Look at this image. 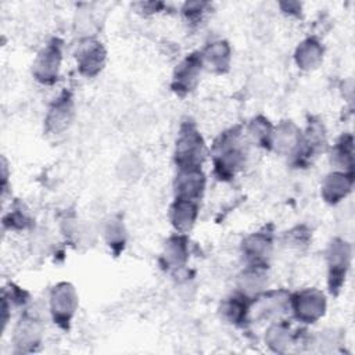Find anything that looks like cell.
<instances>
[{
	"label": "cell",
	"instance_id": "26",
	"mask_svg": "<svg viewBox=\"0 0 355 355\" xmlns=\"http://www.w3.org/2000/svg\"><path fill=\"white\" fill-rule=\"evenodd\" d=\"M208 4L202 3V1H194V3H186L183 7V14L187 18V21H190L191 24H197L198 21H201L202 15L207 11Z\"/></svg>",
	"mask_w": 355,
	"mask_h": 355
},
{
	"label": "cell",
	"instance_id": "9",
	"mask_svg": "<svg viewBox=\"0 0 355 355\" xmlns=\"http://www.w3.org/2000/svg\"><path fill=\"white\" fill-rule=\"evenodd\" d=\"M204 68L202 57L200 51L189 54L175 69L172 78V90L179 96H186L193 92L200 80L201 71Z\"/></svg>",
	"mask_w": 355,
	"mask_h": 355
},
{
	"label": "cell",
	"instance_id": "2",
	"mask_svg": "<svg viewBox=\"0 0 355 355\" xmlns=\"http://www.w3.org/2000/svg\"><path fill=\"white\" fill-rule=\"evenodd\" d=\"M207 147L196 123L190 119L182 122L175 144V164L179 171L201 169Z\"/></svg>",
	"mask_w": 355,
	"mask_h": 355
},
{
	"label": "cell",
	"instance_id": "6",
	"mask_svg": "<svg viewBox=\"0 0 355 355\" xmlns=\"http://www.w3.org/2000/svg\"><path fill=\"white\" fill-rule=\"evenodd\" d=\"M62 61V44L58 39H53L40 50L33 61L32 73L36 80L43 85H53L58 79Z\"/></svg>",
	"mask_w": 355,
	"mask_h": 355
},
{
	"label": "cell",
	"instance_id": "13",
	"mask_svg": "<svg viewBox=\"0 0 355 355\" xmlns=\"http://www.w3.org/2000/svg\"><path fill=\"white\" fill-rule=\"evenodd\" d=\"M354 186V172L348 171H333L330 172L322 183V197L327 204H338L343 201L352 190Z\"/></svg>",
	"mask_w": 355,
	"mask_h": 355
},
{
	"label": "cell",
	"instance_id": "18",
	"mask_svg": "<svg viewBox=\"0 0 355 355\" xmlns=\"http://www.w3.org/2000/svg\"><path fill=\"white\" fill-rule=\"evenodd\" d=\"M202 64L209 71L216 73H225L230 65V46L225 40H216L209 43L204 51H201Z\"/></svg>",
	"mask_w": 355,
	"mask_h": 355
},
{
	"label": "cell",
	"instance_id": "19",
	"mask_svg": "<svg viewBox=\"0 0 355 355\" xmlns=\"http://www.w3.org/2000/svg\"><path fill=\"white\" fill-rule=\"evenodd\" d=\"M294 58L298 68L304 71H311L322 62L323 46L316 37H308L298 44Z\"/></svg>",
	"mask_w": 355,
	"mask_h": 355
},
{
	"label": "cell",
	"instance_id": "14",
	"mask_svg": "<svg viewBox=\"0 0 355 355\" xmlns=\"http://www.w3.org/2000/svg\"><path fill=\"white\" fill-rule=\"evenodd\" d=\"M205 189V175L201 169L179 171L175 179V198L198 201Z\"/></svg>",
	"mask_w": 355,
	"mask_h": 355
},
{
	"label": "cell",
	"instance_id": "5",
	"mask_svg": "<svg viewBox=\"0 0 355 355\" xmlns=\"http://www.w3.org/2000/svg\"><path fill=\"white\" fill-rule=\"evenodd\" d=\"M78 308V294L71 283L61 282L51 288L50 312L54 323L68 329Z\"/></svg>",
	"mask_w": 355,
	"mask_h": 355
},
{
	"label": "cell",
	"instance_id": "21",
	"mask_svg": "<svg viewBox=\"0 0 355 355\" xmlns=\"http://www.w3.org/2000/svg\"><path fill=\"white\" fill-rule=\"evenodd\" d=\"M266 268L248 266L239 277V290L248 298H257L266 287Z\"/></svg>",
	"mask_w": 355,
	"mask_h": 355
},
{
	"label": "cell",
	"instance_id": "27",
	"mask_svg": "<svg viewBox=\"0 0 355 355\" xmlns=\"http://www.w3.org/2000/svg\"><path fill=\"white\" fill-rule=\"evenodd\" d=\"M280 6H282L283 11H286V12H290V14H293V12H297V11H300V10H301V6H300L298 3H295V1L282 3Z\"/></svg>",
	"mask_w": 355,
	"mask_h": 355
},
{
	"label": "cell",
	"instance_id": "15",
	"mask_svg": "<svg viewBox=\"0 0 355 355\" xmlns=\"http://www.w3.org/2000/svg\"><path fill=\"white\" fill-rule=\"evenodd\" d=\"M301 133L302 132L294 122L282 121L276 128H273L270 148L279 154L293 155L300 143Z\"/></svg>",
	"mask_w": 355,
	"mask_h": 355
},
{
	"label": "cell",
	"instance_id": "1",
	"mask_svg": "<svg viewBox=\"0 0 355 355\" xmlns=\"http://www.w3.org/2000/svg\"><path fill=\"white\" fill-rule=\"evenodd\" d=\"M211 153L216 176L222 180L234 178V175L243 169L247 155L241 128H230L220 133Z\"/></svg>",
	"mask_w": 355,
	"mask_h": 355
},
{
	"label": "cell",
	"instance_id": "7",
	"mask_svg": "<svg viewBox=\"0 0 355 355\" xmlns=\"http://www.w3.org/2000/svg\"><path fill=\"white\" fill-rule=\"evenodd\" d=\"M326 146V130L320 121L311 119L304 133H301L300 143L293 153L294 162L300 166L308 165Z\"/></svg>",
	"mask_w": 355,
	"mask_h": 355
},
{
	"label": "cell",
	"instance_id": "20",
	"mask_svg": "<svg viewBox=\"0 0 355 355\" xmlns=\"http://www.w3.org/2000/svg\"><path fill=\"white\" fill-rule=\"evenodd\" d=\"M330 159L338 171L354 172V139L351 133H344L337 139Z\"/></svg>",
	"mask_w": 355,
	"mask_h": 355
},
{
	"label": "cell",
	"instance_id": "11",
	"mask_svg": "<svg viewBox=\"0 0 355 355\" xmlns=\"http://www.w3.org/2000/svg\"><path fill=\"white\" fill-rule=\"evenodd\" d=\"M248 266L266 268L273 250V236L269 230H259L247 236L241 244Z\"/></svg>",
	"mask_w": 355,
	"mask_h": 355
},
{
	"label": "cell",
	"instance_id": "22",
	"mask_svg": "<svg viewBox=\"0 0 355 355\" xmlns=\"http://www.w3.org/2000/svg\"><path fill=\"white\" fill-rule=\"evenodd\" d=\"M252 298L239 293L226 298L222 304V315L234 324H240L247 320V315L250 312V304Z\"/></svg>",
	"mask_w": 355,
	"mask_h": 355
},
{
	"label": "cell",
	"instance_id": "8",
	"mask_svg": "<svg viewBox=\"0 0 355 355\" xmlns=\"http://www.w3.org/2000/svg\"><path fill=\"white\" fill-rule=\"evenodd\" d=\"M107 57V51L101 42L93 37H85L79 42L75 58L78 64V69L83 76L93 78L104 67Z\"/></svg>",
	"mask_w": 355,
	"mask_h": 355
},
{
	"label": "cell",
	"instance_id": "12",
	"mask_svg": "<svg viewBox=\"0 0 355 355\" xmlns=\"http://www.w3.org/2000/svg\"><path fill=\"white\" fill-rule=\"evenodd\" d=\"M43 333V320L40 316V312L35 308L26 309L19 322L17 323V327L14 330V343L21 349H33L40 343Z\"/></svg>",
	"mask_w": 355,
	"mask_h": 355
},
{
	"label": "cell",
	"instance_id": "4",
	"mask_svg": "<svg viewBox=\"0 0 355 355\" xmlns=\"http://www.w3.org/2000/svg\"><path fill=\"white\" fill-rule=\"evenodd\" d=\"M288 304L297 320L315 323L326 311V297L318 288H304L288 298Z\"/></svg>",
	"mask_w": 355,
	"mask_h": 355
},
{
	"label": "cell",
	"instance_id": "17",
	"mask_svg": "<svg viewBox=\"0 0 355 355\" xmlns=\"http://www.w3.org/2000/svg\"><path fill=\"white\" fill-rule=\"evenodd\" d=\"M189 258L187 237L183 233L175 234L165 241L161 255V263L166 270L182 269Z\"/></svg>",
	"mask_w": 355,
	"mask_h": 355
},
{
	"label": "cell",
	"instance_id": "25",
	"mask_svg": "<svg viewBox=\"0 0 355 355\" xmlns=\"http://www.w3.org/2000/svg\"><path fill=\"white\" fill-rule=\"evenodd\" d=\"M105 237L108 245L112 248L115 254H118L126 241V233L121 220H111L105 229Z\"/></svg>",
	"mask_w": 355,
	"mask_h": 355
},
{
	"label": "cell",
	"instance_id": "23",
	"mask_svg": "<svg viewBox=\"0 0 355 355\" xmlns=\"http://www.w3.org/2000/svg\"><path fill=\"white\" fill-rule=\"evenodd\" d=\"M273 126L265 116H255L247 126V137L258 146L270 148Z\"/></svg>",
	"mask_w": 355,
	"mask_h": 355
},
{
	"label": "cell",
	"instance_id": "3",
	"mask_svg": "<svg viewBox=\"0 0 355 355\" xmlns=\"http://www.w3.org/2000/svg\"><path fill=\"white\" fill-rule=\"evenodd\" d=\"M351 244L343 239H333L326 251L327 262V286L331 294L337 295L345 283L351 266Z\"/></svg>",
	"mask_w": 355,
	"mask_h": 355
},
{
	"label": "cell",
	"instance_id": "10",
	"mask_svg": "<svg viewBox=\"0 0 355 355\" xmlns=\"http://www.w3.org/2000/svg\"><path fill=\"white\" fill-rule=\"evenodd\" d=\"M75 114L73 97L68 90L60 93L57 98L50 104L46 118L44 128L50 135H60L69 128Z\"/></svg>",
	"mask_w": 355,
	"mask_h": 355
},
{
	"label": "cell",
	"instance_id": "16",
	"mask_svg": "<svg viewBox=\"0 0 355 355\" xmlns=\"http://www.w3.org/2000/svg\"><path fill=\"white\" fill-rule=\"evenodd\" d=\"M198 215V201L175 198L169 208V219L179 233H187L196 223Z\"/></svg>",
	"mask_w": 355,
	"mask_h": 355
},
{
	"label": "cell",
	"instance_id": "24",
	"mask_svg": "<svg viewBox=\"0 0 355 355\" xmlns=\"http://www.w3.org/2000/svg\"><path fill=\"white\" fill-rule=\"evenodd\" d=\"M266 344L276 352H284L290 344H293V334L290 326L280 322L270 326L265 336Z\"/></svg>",
	"mask_w": 355,
	"mask_h": 355
}]
</instances>
